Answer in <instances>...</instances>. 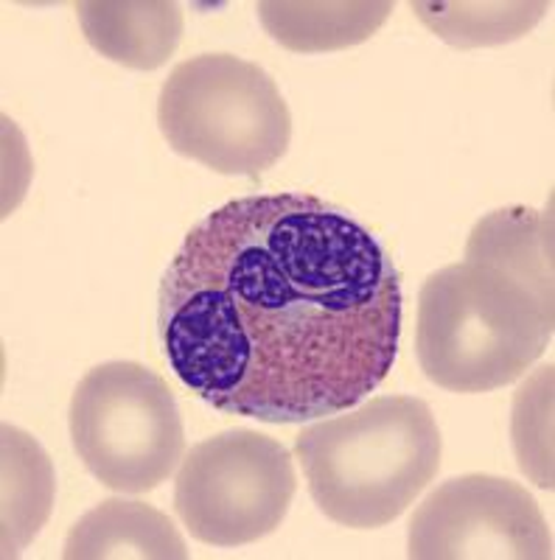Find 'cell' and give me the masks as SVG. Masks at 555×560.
<instances>
[{
    "label": "cell",
    "mask_w": 555,
    "mask_h": 560,
    "mask_svg": "<svg viewBox=\"0 0 555 560\" xmlns=\"http://www.w3.org/2000/svg\"><path fill=\"white\" fill-rule=\"evenodd\" d=\"M553 362L530 373L513 395L511 440L519 471L542 490H553Z\"/></svg>",
    "instance_id": "cell-14"
},
{
    "label": "cell",
    "mask_w": 555,
    "mask_h": 560,
    "mask_svg": "<svg viewBox=\"0 0 555 560\" xmlns=\"http://www.w3.org/2000/svg\"><path fill=\"white\" fill-rule=\"evenodd\" d=\"M413 560H550L553 533L536 499L513 479L466 474L447 479L409 518Z\"/></svg>",
    "instance_id": "cell-7"
},
{
    "label": "cell",
    "mask_w": 555,
    "mask_h": 560,
    "mask_svg": "<svg viewBox=\"0 0 555 560\" xmlns=\"http://www.w3.org/2000/svg\"><path fill=\"white\" fill-rule=\"evenodd\" d=\"M163 357L194 398L303 423L382 387L402 339V278L373 233L312 194H264L194 224L160 280Z\"/></svg>",
    "instance_id": "cell-1"
},
{
    "label": "cell",
    "mask_w": 555,
    "mask_h": 560,
    "mask_svg": "<svg viewBox=\"0 0 555 560\" xmlns=\"http://www.w3.org/2000/svg\"><path fill=\"white\" fill-rule=\"evenodd\" d=\"M550 3L536 0H418L415 18L460 51L513 43L542 23Z\"/></svg>",
    "instance_id": "cell-13"
},
{
    "label": "cell",
    "mask_w": 555,
    "mask_h": 560,
    "mask_svg": "<svg viewBox=\"0 0 555 560\" xmlns=\"http://www.w3.org/2000/svg\"><path fill=\"white\" fill-rule=\"evenodd\" d=\"M393 9V0H264L258 3V20L287 51L326 54L368 43Z\"/></svg>",
    "instance_id": "cell-10"
},
{
    "label": "cell",
    "mask_w": 555,
    "mask_h": 560,
    "mask_svg": "<svg viewBox=\"0 0 555 560\" xmlns=\"http://www.w3.org/2000/svg\"><path fill=\"white\" fill-rule=\"evenodd\" d=\"M77 18L90 48L129 70L163 68L185 26L183 9L169 0H84Z\"/></svg>",
    "instance_id": "cell-8"
},
{
    "label": "cell",
    "mask_w": 555,
    "mask_h": 560,
    "mask_svg": "<svg viewBox=\"0 0 555 560\" xmlns=\"http://www.w3.org/2000/svg\"><path fill=\"white\" fill-rule=\"evenodd\" d=\"M65 560H185L188 547L166 513L147 502L107 499L71 527Z\"/></svg>",
    "instance_id": "cell-9"
},
{
    "label": "cell",
    "mask_w": 555,
    "mask_h": 560,
    "mask_svg": "<svg viewBox=\"0 0 555 560\" xmlns=\"http://www.w3.org/2000/svg\"><path fill=\"white\" fill-rule=\"evenodd\" d=\"M73 452L104 488L149 493L185 457V427L172 389L138 362H104L77 384L68 409Z\"/></svg>",
    "instance_id": "cell-5"
},
{
    "label": "cell",
    "mask_w": 555,
    "mask_h": 560,
    "mask_svg": "<svg viewBox=\"0 0 555 560\" xmlns=\"http://www.w3.org/2000/svg\"><path fill=\"white\" fill-rule=\"evenodd\" d=\"M158 127L172 152L224 177L269 172L292 140L278 82L233 54L180 62L160 90Z\"/></svg>",
    "instance_id": "cell-4"
},
{
    "label": "cell",
    "mask_w": 555,
    "mask_h": 560,
    "mask_svg": "<svg viewBox=\"0 0 555 560\" xmlns=\"http://www.w3.org/2000/svg\"><path fill=\"white\" fill-rule=\"evenodd\" d=\"M469 261H483L517 278L553 308V222L524 205L479 219L466 242Z\"/></svg>",
    "instance_id": "cell-11"
},
{
    "label": "cell",
    "mask_w": 555,
    "mask_h": 560,
    "mask_svg": "<svg viewBox=\"0 0 555 560\" xmlns=\"http://www.w3.org/2000/svg\"><path fill=\"white\" fill-rule=\"evenodd\" d=\"M550 342L553 308L492 264H449L418 292V364L435 387L449 393H492L513 384Z\"/></svg>",
    "instance_id": "cell-3"
},
{
    "label": "cell",
    "mask_w": 555,
    "mask_h": 560,
    "mask_svg": "<svg viewBox=\"0 0 555 560\" xmlns=\"http://www.w3.org/2000/svg\"><path fill=\"white\" fill-rule=\"evenodd\" d=\"M3 558H18L48 524L57 497V477L48 454L37 440L18 427L3 423Z\"/></svg>",
    "instance_id": "cell-12"
},
{
    "label": "cell",
    "mask_w": 555,
    "mask_h": 560,
    "mask_svg": "<svg viewBox=\"0 0 555 560\" xmlns=\"http://www.w3.org/2000/svg\"><path fill=\"white\" fill-rule=\"evenodd\" d=\"M294 490V459L278 440L228 429L188 448L174 477V510L199 544L247 547L281 527Z\"/></svg>",
    "instance_id": "cell-6"
},
{
    "label": "cell",
    "mask_w": 555,
    "mask_h": 560,
    "mask_svg": "<svg viewBox=\"0 0 555 560\" xmlns=\"http://www.w3.org/2000/svg\"><path fill=\"white\" fill-rule=\"evenodd\" d=\"M294 454L323 516L377 529L396 522L441 471L443 440L427 401L379 395L303 429Z\"/></svg>",
    "instance_id": "cell-2"
}]
</instances>
